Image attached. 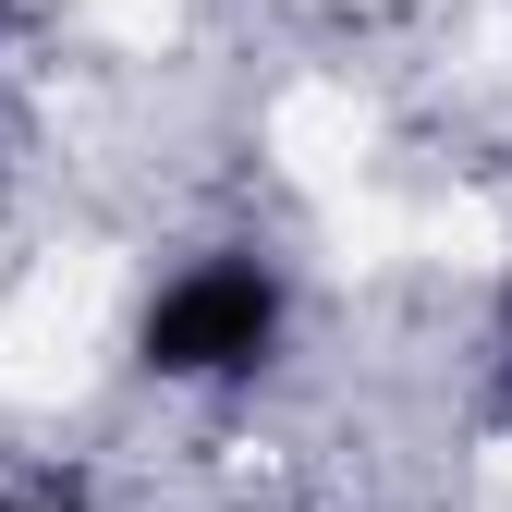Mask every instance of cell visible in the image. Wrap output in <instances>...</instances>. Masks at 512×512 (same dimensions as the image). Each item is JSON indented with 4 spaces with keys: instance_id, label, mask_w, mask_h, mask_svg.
Segmentation results:
<instances>
[{
    "instance_id": "2",
    "label": "cell",
    "mask_w": 512,
    "mask_h": 512,
    "mask_svg": "<svg viewBox=\"0 0 512 512\" xmlns=\"http://www.w3.org/2000/svg\"><path fill=\"white\" fill-rule=\"evenodd\" d=\"M13 512H86V500H74V488H37V500H13Z\"/></svg>"
},
{
    "instance_id": "1",
    "label": "cell",
    "mask_w": 512,
    "mask_h": 512,
    "mask_svg": "<svg viewBox=\"0 0 512 512\" xmlns=\"http://www.w3.org/2000/svg\"><path fill=\"white\" fill-rule=\"evenodd\" d=\"M293 342V281L256 244H208L135 305V366L159 391H256Z\"/></svg>"
},
{
    "instance_id": "3",
    "label": "cell",
    "mask_w": 512,
    "mask_h": 512,
    "mask_svg": "<svg viewBox=\"0 0 512 512\" xmlns=\"http://www.w3.org/2000/svg\"><path fill=\"white\" fill-rule=\"evenodd\" d=\"M500 330H512V269H500Z\"/></svg>"
}]
</instances>
